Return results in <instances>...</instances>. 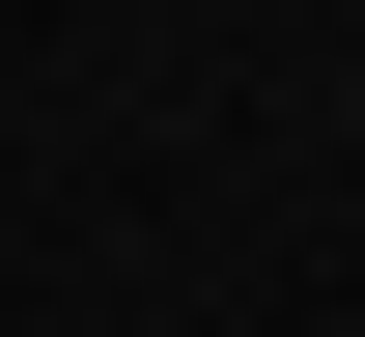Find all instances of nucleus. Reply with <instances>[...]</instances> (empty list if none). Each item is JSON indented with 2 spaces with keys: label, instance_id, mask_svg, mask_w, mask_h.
Wrapping results in <instances>:
<instances>
[]
</instances>
